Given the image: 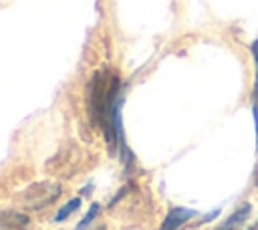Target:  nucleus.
<instances>
[{
	"instance_id": "nucleus-1",
	"label": "nucleus",
	"mask_w": 258,
	"mask_h": 230,
	"mask_svg": "<svg viewBox=\"0 0 258 230\" xmlns=\"http://www.w3.org/2000/svg\"><path fill=\"white\" fill-rule=\"evenodd\" d=\"M60 192H62V188L54 182H36L32 186L24 188L16 196V202L26 210L36 212V210H42V208L50 206L60 196Z\"/></svg>"
},
{
	"instance_id": "nucleus-2",
	"label": "nucleus",
	"mask_w": 258,
	"mask_h": 230,
	"mask_svg": "<svg viewBox=\"0 0 258 230\" xmlns=\"http://www.w3.org/2000/svg\"><path fill=\"white\" fill-rule=\"evenodd\" d=\"M194 216H198L196 210L183 208V206H173V208H169V212L165 214V218H163L159 230H177V228H181L187 220H191Z\"/></svg>"
},
{
	"instance_id": "nucleus-3",
	"label": "nucleus",
	"mask_w": 258,
	"mask_h": 230,
	"mask_svg": "<svg viewBox=\"0 0 258 230\" xmlns=\"http://www.w3.org/2000/svg\"><path fill=\"white\" fill-rule=\"evenodd\" d=\"M30 226V218L24 212L0 208V230H26Z\"/></svg>"
},
{
	"instance_id": "nucleus-4",
	"label": "nucleus",
	"mask_w": 258,
	"mask_h": 230,
	"mask_svg": "<svg viewBox=\"0 0 258 230\" xmlns=\"http://www.w3.org/2000/svg\"><path fill=\"white\" fill-rule=\"evenodd\" d=\"M252 214V204L250 202H244L242 206H238L216 230H236V228H240L246 220H248V216Z\"/></svg>"
},
{
	"instance_id": "nucleus-5",
	"label": "nucleus",
	"mask_w": 258,
	"mask_h": 230,
	"mask_svg": "<svg viewBox=\"0 0 258 230\" xmlns=\"http://www.w3.org/2000/svg\"><path fill=\"white\" fill-rule=\"evenodd\" d=\"M81 206V198H73V200H69L58 212H56V216H54V222H64V218H69L77 208Z\"/></svg>"
},
{
	"instance_id": "nucleus-6",
	"label": "nucleus",
	"mask_w": 258,
	"mask_h": 230,
	"mask_svg": "<svg viewBox=\"0 0 258 230\" xmlns=\"http://www.w3.org/2000/svg\"><path fill=\"white\" fill-rule=\"evenodd\" d=\"M99 212H101V206H99L97 202H95V204H91V208L87 210V214L83 216V220L75 226V230H85L89 224H93V220L97 218V214H99Z\"/></svg>"
},
{
	"instance_id": "nucleus-7",
	"label": "nucleus",
	"mask_w": 258,
	"mask_h": 230,
	"mask_svg": "<svg viewBox=\"0 0 258 230\" xmlns=\"http://www.w3.org/2000/svg\"><path fill=\"white\" fill-rule=\"evenodd\" d=\"M250 50L254 54V63H256V81H254V99H258V40H254L250 44Z\"/></svg>"
},
{
	"instance_id": "nucleus-8",
	"label": "nucleus",
	"mask_w": 258,
	"mask_h": 230,
	"mask_svg": "<svg viewBox=\"0 0 258 230\" xmlns=\"http://www.w3.org/2000/svg\"><path fill=\"white\" fill-rule=\"evenodd\" d=\"M252 113H254V123H256V137H258V103L252 105ZM258 141V139H256Z\"/></svg>"
},
{
	"instance_id": "nucleus-9",
	"label": "nucleus",
	"mask_w": 258,
	"mask_h": 230,
	"mask_svg": "<svg viewBox=\"0 0 258 230\" xmlns=\"http://www.w3.org/2000/svg\"><path fill=\"white\" fill-rule=\"evenodd\" d=\"M256 186H258V165H256Z\"/></svg>"
}]
</instances>
